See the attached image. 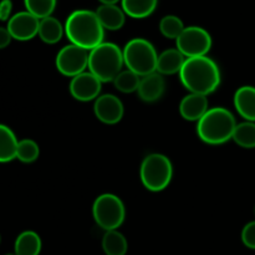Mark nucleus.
<instances>
[{
    "instance_id": "nucleus-8",
    "label": "nucleus",
    "mask_w": 255,
    "mask_h": 255,
    "mask_svg": "<svg viewBox=\"0 0 255 255\" xmlns=\"http://www.w3.org/2000/svg\"><path fill=\"white\" fill-rule=\"evenodd\" d=\"M212 44L213 41L211 34L201 26L186 27L176 40L177 49L186 56V59L207 56L212 49Z\"/></svg>"
},
{
    "instance_id": "nucleus-27",
    "label": "nucleus",
    "mask_w": 255,
    "mask_h": 255,
    "mask_svg": "<svg viewBox=\"0 0 255 255\" xmlns=\"http://www.w3.org/2000/svg\"><path fill=\"white\" fill-rule=\"evenodd\" d=\"M40 156V147L34 139L24 138L19 141L16 151V159L22 163H32Z\"/></svg>"
},
{
    "instance_id": "nucleus-2",
    "label": "nucleus",
    "mask_w": 255,
    "mask_h": 255,
    "mask_svg": "<svg viewBox=\"0 0 255 255\" xmlns=\"http://www.w3.org/2000/svg\"><path fill=\"white\" fill-rule=\"evenodd\" d=\"M65 35L70 40V44L91 51L104 42L105 29L96 12L80 9L72 11L67 17L65 22Z\"/></svg>"
},
{
    "instance_id": "nucleus-7",
    "label": "nucleus",
    "mask_w": 255,
    "mask_h": 255,
    "mask_svg": "<svg viewBox=\"0 0 255 255\" xmlns=\"http://www.w3.org/2000/svg\"><path fill=\"white\" fill-rule=\"evenodd\" d=\"M92 216L100 228L105 232L117 231L124 224L126 209L119 196L104 193L97 197L92 206Z\"/></svg>"
},
{
    "instance_id": "nucleus-22",
    "label": "nucleus",
    "mask_w": 255,
    "mask_h": 255,
    "mask_svg": "<svg viewBox=\"0 0 255 255\" xmlns=\"http://www.w3.org/2000/svg\"><path fill=\"white\" fill-rule=\"evenodd\" d=\"M102 249L106 255H126L128 243L119 231H109L102 238Z\"/></svg>"
},
{
    "instance_id": "nucleus-10",
    "label": "nucleus",
    "mask_w": 255,
    "mask_h": 255,
    "mask_svg": "<svg viewBox=\"0 0 255 255\" xmlns=\"http://www.w3.org/2000/svg\"><path fill=\"white\" fill-rule=\"evenodd\" d=\"M101 89L102 82L90 71L72 77L69 85L71 96L80 102L95 101L101 94Z\"/></svg>"
},
{
    "instance_id": "nucleus-6",
    "label": "nucleus",
    "mask_w": 255,
    "mask_h": 255,
    "mask_svg": "<svg viewBox=\"0 0 255 255\" xmlns=\"http://www.w3.org/2000/svg\"><path fill=\"white\" fill-rule=\"evenodd\" d=\"M139 177L147 191L154 193L164 191L173 178L171 159L162 153L148 154L142 161Z\"/></svg>"
},
{
    "instance_id": "nucleus-24",
    "label": "nucleus",
    "mask_w": 255,
    "mask_h": 255,
    "mask_svg": "<svg viewBox=\"0 0 255 255\" xmlns=\"http://www.w3.org/2000/svg\"><path fill=\"white\" fill-rule=\"evenodd\" d=\"M141 82V76L134 74L131 70H122L116 79L114 80V85L120 92L124 94H132V92H137Z\"/></svg>"
},
{
    "instance_id": "nucleus-1",
    "label": "nucleus",
    "mask_w": 255,
    "mask_h": 255,
    "mask_svg": "<svg viewBox=\"0 0 255 255\" xmlns=\"http://www.w3.org/2000/svg\"><path fill=\"white\" fill-rule=\"evenodd\" d=\"M182 85L191 94L208 96L221 86L222 75L218 64L208 56L187 59L179 72Z\"/></svg>"
},
{
    "instance_id": "nucleus-5",
    "label": "nucleus",
    "mask_w": 255,
    "mask_h": 255,
    "mask_svg": "<svg viewBox=\"0 0 255 255\" xmlns=\"http://www.w3.org/2000/svg\"><path fill=\"white\" fill-rule=\"evenodd\" d=\"M124 60L127 69L143 77L156 72L158 54L151 41L134 37L125 45Z\"/></svg>"
},
{
    "instance_id": "nucleus-30",
    "label": "nucleus",
    "mask_w": 255,
    "mask_h": 255,
    "mask_svg": "<svg viewBox=\"0 0 255 255\" xmlns=\"http://www.w3.org/2000/svg\"><path fill=\"white\" fill-rule=\"evenodd\" d=\"M12 37L10 35L7 27H1L0 26V50L5 49V47L9 46V44L11 42Z\"/></svg>"
},
{
    "instance_id": "nucleus-33",
    "label": "nucleus",
    "mask_w": 255,
    "mask_h": 255,
    "mask_svg": "<svg viewBox=\"0 0 255 255\" xmlns=\"http://www.w3.org/2000/svg\"><path fill=\"white\" fill-rule=\"evenodd\" d=\"M254 216H255V207H254Z\"/></svg>"
},
{
    "instance_id": "nucleus-13",
    "label": "nucleus",
    "mask_w": 255,
    "mask_h": 255,
    "mask_svg": "<svg viewBox=\"0 0 255 255\" xmlns=\"http://www.w3.org/2000/svg\"><path fill=\"white\" fill-rule=\"evenodd\" d=\"M209 110L208 99L204 95L191 94L182 99L179 104V114L186 121L198 122Z\"/></svg>"
},
{
    "instance_id": "nucleus-31",
    "label": "nucleus",
    "mask_w": 255,
    "mask_h": 255,
    "mask_svg": "<svg viewBox=\"0 0 255 255\" xmlns=\"http://www.w3.org/2000/svg\"><path fill=\"white\" fill-rule=\"evenodd\" d=\"M101 4H105V5H115L117 4L119 1H121V0H99Z\"/></svg>"
},
{
    "instance_id": "nucleus-4",
    "label": "nucleus",
    "mask_w": 255,
    "mask_h": 255,
    "mask_svg": "<svg viewBox=\"0 0 255 255\" xmlns=\"http://www.w3.org/2000/svg\"><path fill=\"white\" fill-rule=\"evenodd\" d=\"M124 66V50L114 42L104 41L89 54V71L102 84L114 82Z\"/></svg>"
},
{
    "instance_id": "nucleus-9",
    "label": "nucleus",
    "mask_w": 255,
    "mask_h": 255,
    "mask_svg": "<svg viewBox=\"0 0 255 255\" xmlns=\"http://www.w3.org/2000/svg\"><path fill=\"white\" fill-rule=\"evenodd\" d=\"M89 54L90 51L77 46V45H66L57 52L56 59H55L57 71L64 76L71 77V79L89 70Z\"/></svg>"
},
{
    "instance_id": "nucleus-23",
    "label": "nucleus",
    "mask_w": 255,
    "mask_h": 255,
    "mask_svg": "<svg viewBox=\"0 0 255 255\" xmlns=\"http://www.w3.org/2000/svg\"><path fill=\"white\" fill-rule=\"evenodd\" d=\"M232 139L243 148H255V122L244 121L237 125Z\"/></svg>"
},
{
    "instance_id": "nucleus-21",
    "label": "nucleus",
    "mask_w": 255,
    "mask_h": 255,
    "mask_svg": "<svg viewBox=\"0 0 255 255\" xmlns=\"http://www.w3.org/2000/svg\"><path fill=\"white\" fill-rule=\"evenodd\" d=\"M125 14L133 19H144L153 14L158 0H121Z\"/></svg>"
},
{
    "instance_id": "nucleus-34",
    "label": "nucleus",
    "mask_w": 255,
    "mask_h": 255,
    "mask_svg": "<svg viewBox=\"0 0 255 255\" xmlns=\"http://www.w3.org/2000/svg\"><path fill=\"white\" fill-rule=\"evenodd\" d=\"M0 242H1V237H0Z\"/></svg>"
},
{
    "instance_id": "nucleus-11",
    "label": "nucleus",
    "mask_w": 255,
    "mask_h": 255,
    "mask_svg": "<svg viewBox=\"0 0 255 255\" xmlns=\"http://www.w3.org/2000/svg\"><path fill=\"white\" fill-rule=\"evenodd\" d=\"M96 119L105 125H116L122 120L125 107L121 100L112 94L100 95L94 104Z\"/></svg>"
},
{
    "instance_id": "nucleus-14",
    "label": "nucleus",
    "mask_w": 255,
    "mask_h": 255,
    "mask_svg": "<svg viewBox=\"0 0 255 255\" xmlns=\"http://www.w3.org/2000/svg\"><path fill=\"white\" fill-rule=\"evenodd\" d=\"M164 90H166V81L163 76L156 71L153 74L141 77L137 94L142 101L152 104V102L158 101L163 96Z\"/></svg>"
},
{
    "instance_id": "nucleus-3",
    "label": "nucleus",
    "mask_w": 255,
    "mask_h": 255,
    "mask_svg": "<svg viewBox=\"0 0 255 255\" xmlns=\"http://www.w3.org/2000/svg\"><path fill=\"white\" fill-rule=\"evenodd\" d=\"M237 125L236 117L229 110L213 107L197 122V134L207 144H223L233 138Z\"/></svg>"
},
{
    "instance_id": "nucleus-16",
    "label": "nucleus",
    "mask_w": 255,
    "mask_h": 255,
    "mask_svg": "<svg viewBox=\"0 0 255 255\" xmlns=\"http://www.w3.org/2000/svg\"><path fill=\"white\" fill-rule=\"evenodd\" d=\"M234 107L246 121L255 122V87H239L234 94Z\"/></svg>"
},
{
    "instance_id": "nucleus-18",
    "label": "nucleus",
    "mask_w": 255,
    "mask_h": 255,
    "mask_svg": "<svg viewBox=\"0 0 255 255\" xmlns=\"http://www.w3.org/2000/svg\"><path fill=\"white\" fill-rule=\"evenodd\" d=\"M65 34V25L61 24L59 19L51 16L44 17L40 20L39 25V37L45 44L54 45L57 44L62 39Z\"/></svg>"
},
{
    "instance_id": "nucleus-20",
    "label": "nucleus",
    "mask_w": 255,
    "mask_h": 255,
    "mask_svg": "<svg viewBox=\"0 0 255 255\" xmlns=\"http://www.w3.org/2000/svg\"><path fill=\"white\" fill-rule=\"evenodd\" d=\"M19 139L10 127L0 124V163H7L16 158Z\"/></svg>"
},
{
    "instance_id": "nucleus-28",
    "label": "nucleus",
    "mask_w": 255,
    "mask_h": 255,
    "mask_svg": "<svg viewBox=\"0 0 255 255\" xmlns=\"http://www.w3.org/2000/svg\"><path fill=\"white\" fill-rule=\"evenodd\" d=\"M242 242L249 249L255 251V221L249 222L242 231Z\"/></svg>"
},
{
    "instance_id": "nucleus-19",
    "label": "nucleus",
    "mask_w": 255,
    "mask_h": 255,
    "mask_svg": "<svg viewBox=\"0 0 255 255\" xmlns=\"http://www.w3.org/2000/svg\"><path fill=\"white\" fill-rule=\"evenodd\" d=\"M42 242L39 234L34 231H25L17 236L14 244L16 255H39L41 253Z\"/></svg>"
},
{
    "instance_id": "nucleus-17",
    "label": "nucleus",
    "mask_w": 255,
    "mask_h": 255,
    "mask_svg": "<svg viewBox=\"0 0 255 255\" xmlns=\"http://www.w3.org/2000/svg\"><path fill=\"white\" fill-rule=\"evenodd\" d=\"M95 12H96L97 17H99L104 29L110 30V31L120 30L125 25V21H126V14H125L124 9L116 4H101Z\"/></svg>"
},
{
    "instance_id": "nucleus-26",
    "label": "nucleus",
    "mask_w": 255,
    "mask_h": 255,
    "mask_svg": "<svg viewBox=\"0 0 255 255\" xmlns=\"http://www.w3.org/2000/svg\"><path fill=\"white\" fill-rule=\"evenodd\" d=\"M26 11L36 16L37 19L51 16L56 7L57 0H24Z\"/></svg>"
},
{
    "instance_id": "nucleus-29",
    "label": "nucleus",
    "mask_w": 255,
    "mask_h": 255,
    "mask_svg": "<svg viewBox=\"0 0 255 255\" xmlns=\"http://www.w3.org/2000/svg\"><path fill=\"white\" fill-rule=\"evenodd\" d=\"M12 11L11 0H1L0 1V21H9Z\"/></svg>"
},
{
    "instance_id": "nucleus-12",
    "label": "nucleus",
    "mask_w": 255,
    "mask_h": 255,
    "mask_svg": "<svg viewBox=\"0 0 255 255\" xmlns=\"http://www.w3.org/2000/svg\"><path fill=\"white\" fill-rule=\"evenodd\" d=\"M40 19L29 11H20L12 15L7 21V30L12 39L17 41H29L39 34Z\"/></svg>"
},
{
    "instance_id": "nucleus-25",
    "label": "nucleus",
    "mask_w": 255,
    "mask_h": 255,
    "mask_svg": "<svg viewBox=\"0 0 255 255\" xmlns=\"http://www.w3.org/2000/svg\"><path fill=\"white\" fill-rule=\"evenodd\" d=\"M186 29L181 17L176 15H166L159 21V31L167 39H178L179 35Z\"/></svg>"
},
{
    "instance_id": "nucleus-15",
    "label": "nucleus",
    "mask_w": 255,
    "mask_h": 255,
    "mask_svg": "<svg viewBox=\"0 0 255 255\" xmlns=\"http://www.w3.org/2000/svg\"><path fill=\"white\" fill-rule=\"evenodd\" d=\"M186 60V56L177 47L176 49H167L158 55L156 71L162 76L179 74Z\"/></svg>"
},
{
    "instance_id": "nucleus-32",
    "label": "nucleus",
    "mask_w": 255,
    "mask_h": 255,
    "mask_svg": "<svg viewBox=\"0 0 255 255\" xmlns=\"http://www.w3.org/2000/svg\"><path fill=\"white\" fill-rule=\"evenodd\" d=\"M5 255H16L15 253H7V254H5Z\"/></svg>"
}]
</instances>
